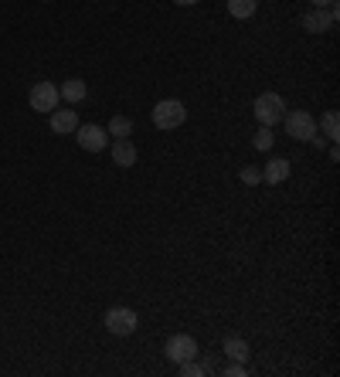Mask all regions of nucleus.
Masks as SVG:
<instances>
[{"instance_id":"f257e3e1","label":"nucleus","mask_w":340,"mask_h":377,"mask_svg":"<svg viewBox=\"0 0 340 377\" xmlns=\"http://www.w3.org/2000/svg\"><path fill=\"white\" fill-rule=\"evenodd\" d=\"M252 113H255V119H259L262 126H276V123H283V116H286V102H283V95H276V92H262L259 99H255Z\"/></svg>"},{"instance_id":"f03ea898","label":"nucleus","mask_w":340,"mask_h":377,"mask_svg":"<svg viewBox=\"0 0 340 377\" xmlns=\"http://www.w3.org/2000/svg\"><path fill=\"white\" fill-rule=\"evenodd\" d=\"M184 119H188V109L177 99H164L153 109V126L157 130H177V126H184Z\"/></svg>"},{"instance_id":"7ed1b4c3","label":"nucleus","mask_w":340,"mask_h":377,"mask_svg":"<svg viewBox=\"0 0 340 377\" xmlns=\"http://www.w3.org/2000/svg\"><path fill=\"white\" fill-rule=\"evenodd\" d=\"M283 123H286V132L293 136V140H300V143H310L313 136H317V119L306 113V109H296V113H286L283 116Z\"/></svg>"},{"instance_id":"20e7f679","label":"nucleus","mask_w":340,"mask_h":377,"mask_svg":"<svg viewBox=\"0 0 340 377\" xmlns=\"http://www.w3.org/2000/svg\"><path fill=\"white\" fill-rule=\"evenodd\" d=\"M102 323H106V330L113 337H130L133 330H136V313H133L130 306H113Z\"/></svg>"},{"instance_id":"39448f33","label":"nucleus","mask_w":340,"mask_h":377,"mask_svg":"<svg viewBox=\"0 0 340 377\" xmlns=\"http://www.w3.org/2000/svg\"><path fill=\"white\" fill-rule=\"evenodd\" d=\"M300 24L310 31V35H323V31H330V27L337 24V4H334V7H313V11H306Z\"/></svg>"},{"instance_id":"423d86ee","label":"nucleus","mask_w":340,"mask_h":377,"mask_svg":"<svg viewBox=\"0 0 340 377\" xmlns=\"http://www.w3.org/2000/svg\"><path fill=\"white\" fill-rule=\"evenodd\" d=\"M164 354H167L174 364L194 360V357H198V340L190 337V333H174V337L167 340V347H164Z\"/></svg>"},{"instance_id":"0eeeda50","label":"nucleus","mask_w":340,"mask_h":377,"mask_svg":"<svg viewBox=\"0 0 340 377\" xmlns=\"http://www.w3.org/2000/svg\"><path fill=\"white\" fill-rule=\"evenodd\" d=\"M58 89L51 85V82H38L35 89H31V95H28V102H31V109L35 113H51V109H58Z\"/></svg>"},{"instance_id":"6e6552de","label":"nucleus","mask_w":340,"mask_h":377,"mask_svg":"<svg viewBox=\"0 0 340 377\" xmlns=\"http://www.w3.org/2000/svg\"><path fill=\"white\" fill-rule=\"evenodd\" d=\"M72 136H75L78 147L89 150V153H99L106 143H109V132H102L99 126H82V123H78V130L72 132Z\"/></svg>"},{"instance_id":"1a4fd4ad","label":"nucleus","mask_w":340,"mask_h":377,"mask_svg":"<svg viewBox=\"0 0 340 377\" xmlns=\"http://www.w3.org/2000/svg\"><path fill=\"white\" fill-rule=\"evenodd\" d=\"M48 123H51V130H55L58 136H68V132H75V130H78L75 109H51Z\"/></svg>"},{"instance_id":"9d476101","label":"nucleus","mask_w":340,"mask_h":377,"mask_svg":"<svg viewBox=\"0 0 340 377\" xmlns=\"http://www.w3.org/2000/svg\"><path fill=\"white\" fill-rule=\"evenodd\" d=\"M286 177H289V160L276 156V160H269V163H265V170H262L265 184H283Z\"/></svg>"},{"instance_id":"9b49d317","label":"nucleus","mask_w":340,"mask_h":377,"mask_svg":"<svg viewBox=\"0 0 340 377\" xmlns=\"http://www.w3.org/2000/svg\"><path fill=\"white\" fill-rule=\"evenodd\" d=\"M58 95H61L65 102H72V106H78V102H82V99L89 95V89H85V82H82V78H68V82H65V85L58 89Z\"/></svg>"},{"instance_id":"f8f14e48","label":"nucleus","mask_w":340,"mask_h":377,"mask_svg":"<svg viewBox=\"0 0 340 377\" xmlns=\"http://www.w3.org/2000/svg\"><path fill=\"white\" fill-rule=\"evenodd\" d=\"M113 160H116V167H133V163H136V147H133L130 140H116Z\"/></svg>"},{"instance_id":"ddd939ff","label":"nucleus","mask_w":340,"mask_h":377,"mask_svg":"<svg viewBox=\"0 0 340 377\" xmlns=\"http://www.w3.org/2000/svg\"><path fill=\"white\" fill-rule=\"evenodd\" d=\"M317 130H323V136H327V140H334V143H337V136H340V116H337V109L323 113L320 116V126H317Z\"/></svg>"},{"instance_id":"4468645a","label":"nucleus","mask_w":340,"mask_h":377,"mask_svg":"<svg viewBox=\"0 0 340 377\" xmlns=\"http://www.w3.org/2000/svg\"><path fill=\"white\" fill-rule=\"evenodd\" d=\"M225 354L231 360H238V364H245L248 360V354H252V350H248V343L245 340H238V337H228L225 340Z\"/></svg>"},{"instance_id":"2eb2a0df","label":"nucleus","mask_w":340,"mask_h":377,"mask_svg":"<svg viewBox=\"0 0 340 377\" xmlns=\"http://www.w3.org/2000/svg\"><path fill=\"white\" fill-rule=\"evenodd\" d=\"M255 7H259V0H228V14L238 20H245L255 14Z\"/></svg>"},{"instance_id":"dca6fc26","label":"nucleus","mask_w":340,"mask_h":377,"mask_svg":"<svg viewBox=\"0 0 340 377\" xmlns=\"http://www.w3.org/2000/svg\"><path fill=\"white\" fill-rule=\"evenodd\" d=\"M109 136H116V140H130V132H133V119L130 116H113L109 119Z\"/></svg>"},{"instance_id":"f3484780","label":"nucleus","mask_w":340,"mask_h":377,"mask_svg":"<svg viewBox=\"0 0 340 377\" xmlns=\"http://www.w3.org/2000/svg\"><path fill=\"white\" fill-rule=\"evenodd\" d=\"M252 147H255V150H272V126H262V130L255 132Z\"/></svg>"},{"instance_id":"a211bd4d","label":"nucleus","mask_w":340,"mask_h":377,"mask_svg":"<svg viewBox=\"0 0 340 377\" xmlns=\"http://www.w3.org/2000/svg\"><path fill=\"white\" fill-rule=\"evenodd\" d=\"M181 367V374L184 377H205L208 374V367L205 364H198V360H184V364H177Z\"/></svg>"},{"instance_id":"6ab92c4d","label":"nucleus","mask_w":340,"mask_h":377,"mask_svg":"<svg viewBox=\"0 0 340 377\" xmlns=\"http://www.w3.org/2000/svg\"><path fill=\"white\" fill-rule=\"evenodd\" d=\"M242 184H262V170H259V167H245V170H242Z\"/></svg>"},{"instance_id":"aec40b11","label":"nucleus","mask_w":340,"mask_h":377,"mask_svg":"<svg viewBox=\"0 0 340 377\" xmlns=\"http://www.w3.org/2000/svg\"><path fill=\"white\" fill-rule=\"evenodd\" d=\"M225 374H228V377H242V374H245V364H238V360H235V364L228 367Z\"/></svg>"},{"instance_id":"412c9836","label":"nucleus","mask_w":340,"mask_h":377,"mask_svg":"<svg viewBox=\"0 0 340 377\" xmlns=\"http://www.w3.org/2000/svg\"><path fill=\"white\" fill-rule=\"evenodd\" d=\"M337 0H313V7H334Z\"/></svg>"},{"instance_id":"4be33fe9","label":"nucleus","mask_w":340,"mask_h":377,"mask_svg":"<svg viewBox=\"0 0 340 377\" xmlns=\"http://www.w3.org/2000/svg\"><path fill=\"white\" fill-rule=\"evenodd\" d=\"M174 4H181V7H194L198 0H174Z\"/></svg>"}]
</instances>
